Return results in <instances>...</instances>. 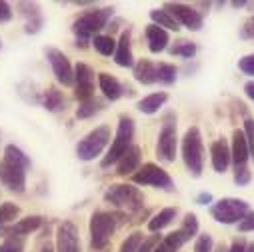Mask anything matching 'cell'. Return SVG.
Segmentation results:
<instances>
[{
  "mask_svg": "<svg viewBox=\"0 0 254 252\" xmlns=\"http://www.w3.org/2000/svg\"><path fill=\"white\" fill-rule=\"evenodd\" d=\"M114 16V8L112 6H104V8H90L86 12H82L74 22H72V32L76 36V46L86 48L88 42H92V38L108 26V22Z\"/></svg>",
  "mask_w": 254,
  "mask_h": 252,
  "instance_id": "obj_1",
  "label": "cell"
},
{
  "mask_svg": "<svg viewBox=\"0 0 254 252\" xmlns=\"http://www.w3.org/2000/svg\"><path fill=\"white\" fill-rule=\"evenodd\" d=\"M180 154L186 164V170L190 176L200 178L204 170V144H202V132L198 126H190L182 136Z\"/></svg>",
  "mask_w": 254,
  "mask_h": 252,
  "instance_id": "obj_2",
  "label": "cell"
},
{
  "mask_svg": "<svg viewBox=\"0 0 254 252\" xmlns=\"http://www.w3.org/2000/svg\"><path fill=\"white\" fill-rule=\"evenodd\" d=\"M102 198L120 212H138L144 206V194L134 184H110Z\"/></svg>",
  "mask_w": 254,
  "mask_h": 252,
  "instance_id": "obj_3",
  "label": "cell"
},
{
  "mask_svg": "<svg viewBox=\"0 0 254 252\" xmlns=\"http://www.w3.org/2000/svg\"><path fill=\"white\" fill-rule=\"evenodd\" d=\"M134 130H136V124L130 116H126V114H120L118 116V128H116V136L108 148V152L104 154V158L100 160V166L102 168H108L112 164H116L124 154L126 150H128L134 142Z\"/></svg>",
  "mask_w": 254,
  "mask_h": 252,
  "instance_id": "obj_4",
  "label": "cell"
},
{
  "mask_svg": "<svg viewBox=\"0 0 254 252\" xmlns=\"http://www.w3.org/2000/svg\"><path fill=\"white\" fill-rule=\"evenodd\" d=\"M118 224H120V220H118V214H114V212H106V210L92 212L90 222H88L92 250H96V252L106 250L110 240H112V234L118 228Z\"/></svg>",
  "mask_w": 254,
  "mask_h": 252,
  "instance_id": "obj_5",
  "label": "cell"
},
{
  "mask_svg": "<svg viewBox=\"0 0 254 252\" xmlns=\"http://www.w3.org/2000/svg\"><path fill=\"white\" fill-rule=\"evenodd\" d=\"M176 150H178V124H176V114L166 112L162 116V126L156 140V156L170 164L176 160Z\"/></svg>",
  "mask_w": 254,
  "mask_h": 252,
  "instance_id": "obj_6",
  "label": "cell"
},
{
  "mask_svg": "<svg viewBox=\"0 0 254 252\" xmlns=\"http://www.w3.org/2000/svg\"><path fill=\"white\" fill-rule=\"evenodd\" d=\"M108 142H110V126H106V124L96 126L94 130H90L84 138L78 140V144H76L78 160L90 162V160L98 158L104 152V148L108 146Z\"/></svg>",
  "mask_w": 254,
  "mask_h": 252,
  "instance_id": "obj_7",
  "label": "cell"
},
{
  "mask_svg": "<svg viewBox=\"0 0 254 252\" xmlns=\"http://www.w3.org/2000/svg\"><path fill=\"white\" fill-rule=\"evenodd\" d=\"M132 182L138 184V186H152V188H158V190H166V192H174L176 186H174V180L170 178V174L154 164V162H146L142 164L132 176Z\"/></svg>",
  "mask_w": 254,
  "mask_h": 252,
  "instance_id": "obj_8",
  "label": "cell"
},
{
  "mask_svg": "<svg viewBox=\"0 0 254 252\" xmlns=\"http://www.w3.org/2000/svg\"><path fill=\"white\" fill-rule=\"evenodd\" d=\"M250 212V206L242 198H220L210 206V216L220 224H238L246 214Z\"/></svg>",
  "mask_w": 254,
  "mask_h": 252,
  "instance_id": "obj_9",
  "label": "cell"
},
{
  "mask_svg": "<svg viewBox=\"0 0 254 252\" xmlns=\"http://www.w3.org/2000/svg\"><path fill=\"white\" fill-rule=\"evenodd\" d=\"M28 164L10 160L6 156L0 158V182L2 186H6V190L12 194H22L26 190V172H28Z\"/></svg>",
  "mask_w": 254,
  "mask_h": 252,
  "instance_id": "obj_10",
  "label": "cell"
},
{
  "mask_svg": "<svg viewBox=\"0 0 254 252\" xmlns=\"http://www.w3.org/2000/svg\"><path fill=\"white\" fill-rule=\"evenodd\" d=\"M44 56L48 60V64L52 68V74L54 78L62 84V86H74V66L70 64L68 56L54 48V46H46L44 48Z\"/></svg>",
  "mask_w": 254,
  "mask_h": 252,
  "instance_id": "obj_11",
  "label": "cell"
},
{
  "mask_svg": "<svg viewBox=\"0 0 254 252\" xmlns=\"http://www.w3.org/2000/svg\"><path fill=\"white\" fill-rule=\"evenodd\" d=\"M162 8L168 10L180 26L192 30V32H198L204 26V16L200 14V10H196V6H190L184 2H166Z\"/></svg>",
  "mask_w": 254,
  "mask_h": 252,
  "instance_id": "obj_12",
  "label": "cell"
},
{
  "mask_svg": "<svg viewBox=\"0 0 254 252\" xmlns=\"http://www.w3.org/2000/svg\"><path fill=\"white\" fill-rule=\"evenodd\" d=\"M56 252H82L80 232L72 220H62L56 226Z\"/></svg>",
  "mask_w": 254,
  "mask_h": 252,
  "instance_id": "obj_13",
  "label": "cell"
},
{
  "mask_svg": "<svg viewBox=\"0 0 254 252\" xmlns=\"http://www.w3.org/2000/svg\"><path fill=\"white\" fill-rule=\"evenodd\" d=\"M198 228H200L198 216H196L194 212H188V214H184L180 228L174 230V232H170V234H166V236H164V242H166L170 248L178 250V248H182L190 238H194V236L198 234Z\"/></svg>",
  "mask_w": 254,
  "mask_h": 252,
  "instance_id": "obj_14",
  "label": "cell"
},
{
  "mask_svg": "<svg viewBox=\"0 0 254 252\" xmlns=\"http://www.w3.org/2000/svg\"><path fill=\"white\" fill-rule=\"evenodd\" d=\"M74 96L80 104L94 98V70L84 62L74 66Z\"/></svg>",
  "mask_w": 254,
  "mask_h": 252,
  "instance_id": "obj_15",
  "label": "cell"
},
{
  "mask_svg": "<svg viewBox=\"0 0 254 252\" xmlns=\"http://www.w3.org/2000/svg\"><path fill=\"white\" fill-rule=\"evenodd\" d=\"M16 10L24 18V32L26 34H38L42 30L44 16H42V10L36 2H18Z\"/></svg>",
  "mask_w": 254,
  "mask_h": 252,
  "instance_id": "obj_16",
  "label": "cell"
},
{
  "mask_svg": "<svg viewBox=\"0 0 254 252\" xmlns=\"http://www.w3.org/2000/svg\"><path fill=\"white\" fill-rule=\"evenodd\" d=\"M114 62L120 68H134V54H132V30L126 28L120 32V38L116 40V52Z\"/></svg>",
  "mask_w": 254,
  "mask_h": 252,
  "instance_id": "obj_17",
  "label": "cell"
},
{
  "mask_svg": "<svg viewBox=\"0 0 254 252\" xmlns=\"http://www.w3.org/2000/svg\"><path fill=\"white\" fill-rule=\"evenodd\" d=\"M42 224H44V216H40V214H30V216H26V218L16 220L14 224H8V226H4V228H0V236H22V238H26L28 234L36 232Z\"/></svg>",
  "mask_w": 254,
  "mask_h": 252,
  "instance_id": "obj_18",
  "label": "cell"
},
{
  "mask_svg": "<svg viewBox=\"0 0 254 252\" xmlns=\"http://www.w3.org/2000/svg\"><path fill=\"white\" fill-rule=\"evenodd\" d=\"M210 162L214 172L224 174L228 170V166L232 164V152H230V144L226 138H218L210 144Z\"/></svg>",
  "mask_w": 254,
  "mask_h": 252,
  "instance_id": "obj_19",
  "label": "cell"
},
{
  "mask_svg": "<svg viewBox=\"0 0 254 252\" xmlns=\"http://www.w3.org/2000/svg\"><path fill=\"white\" fill-rule=\"evenodd\" d=\"M140 160H142V148L138 144H132L126 154L116 162V174L118 176H132L138 168H140Z\"/></svg>",
  "mask_w": 254,
  "mask_h": 252,
  "instance_id": "obj_20",
  "label": "cell"
},
{
  "mask_svg": "<svg viewBox=\"0 0 254 252\" xmlns=\"http://www.w3.org/2000/svg\"><path fill=\"white\" fill-rule=\"evenodd\" d=\"M230 152H232V166L234 168H242L248 166L250 160V150H248V142L242 130H234L232 132V142H230Z\"/></svg>",
  "mask_w": 254,
  "mask_h": 252,
  "instance_id": "obj_21",
  "label": "cell"
},
{
  "mask_svg": "<svg viewBox=\"0 0 254 252\" xmlns=\"http://www.w3.org/2000/svg\"><path fill=\"white\" fill-rule=\"evenodd\" d=\"M98 86H100L102 96L110 102L124 96V84L116 76H112L110 72H98Z\"/></svg>",
  "mask_w": 254,
  "mask_h": 252,
  "instance_id": "obj_22",
  "label": "cell"
},
{
  "mask_svg": "<svg viewBox=\"0 0 254 252\" xmlns=\"http://www.w3.org/2000/svg\"><path fill=\"white\" fill-rule=\"evenodd\" d=\"M144 34H146L148 50H150L152 54H158V52L166 50L168 44H170V34H168L164 28L156 26V24H148L146 30H144Z\"/></svg>",
  "mask_w": 254,
  "mask_h": 252,
  "instance_id": "obj_23",
  "label": "cell"
},
{
  "mask_svg": "<svg viewBox=\"0 0 254 252\" xmlns=\"http://www.w3.org/2000/svg\"><path fill=\"white\" fill-rule=\"evenodd\" d=\"M132 74H134V80L144 84V86H150V84H156L158 78H156V64L148 58H140L134 68H132Z\"/></svg>",
  "mask_w": 254,
  "mask_h": 252,
  "instance_id": "obj_24",
  "label": "cell"
},
{
  "mask_svg": "<svg viewBox=\"0 0 254 252\" xmlns=\"http://www.w3.org/2000/svg\"><path fill=\"white\" fill-rule=\"evenodd\" d=\"M40 104L48 110V112H62L66 110V96L62 94V90H58L56 86H48L46 90H42V98Z\"/></svg>",
  "mask_w": 254,
  "mask_h": 252,
  "instance_id": "obj_25",
  "label": "cell"
},
{
  "mask_svg": "<svg viewBox=\"0 0 254 252\" xmlns=\"http://www.w3.org/2000/svg\"><path fill=\"white\" fill-rule=\"evenodd\" d=\"M178 216V208L176 206H166L162 210H158L150 220H148V230L152 234H160V230H164L166 226H170Z\"/></svg>",
  "mask_w": 254,
  "mask_h": 252,
  "instance_id": "obj_26",
  "label": "cell"
},
{
  "mask_svg": "<svg viewBox=\"0 0 254 252\" xmlns=\"http://www.w3.org/2000/svg\"><path fill=\"white\" fill-rule=\"evenodd\" d=\"M166 102H168V92H152V94L144 96L142 100H138L136 108L142 114H156Z\"/></svg>",
  "mask_w": 254,
  "mask_h": 252,
  "instance_id": "obj_27",
  "label": "cell"
},
{
  "mask_svg": "<svg viewBox=\"0 0 254 252\" xmlns=\"http://www.w3.org/2000/svg\"><path fill=\"white\" fill-rule=\"evenodd\" d=\"M150 20H152V24L164 28L166 32H168V30H172V32H178V30H180V24H178V22L174 20V16H172L168 10H164V8L150 10Z\"/></svg>",
  "mask_w": 254,
  "mask_h": 252,
  "instance_id": "obj_28",
  "label": "cell"
},
{
  "mask_svg": "<svg viewBox=\"0 0 254 252\" xmlns=\"http://www.w3.org/2000/svg\"><path fill=\"white\" fill-rule=\"evenodd\" d=\"M92 46L100 56H114L116 52V40L112 34H96L92 38Z\"/></svg>",
  "mask_w": 254,
  "mask_h": 252,
  "instance_id": "obj_29",
  "label": "cell"
},
{
  "mask_svg": "<svg viewBox=\"0 0 254 252\" xmlns=\"http://www.w3.org/2000/svg\"><path fill=\"white\" fill-rule=\"evenodd\" d=\"M168 52L172 56H180L184 60H192L196 56V52H198V46L194 42H190V40H178L168 48Z\"/></svg>",
  "mask_w": 254,
  "mask_h": 252,
  "instance_id": "obj_30",
  "label": "cell"
},
{
  "mask_svg": "<svg viewBox=\"0 0 254 252\" xmlns=\"http://www.w3.org/2000/svg\"><path fill=\"white\" fill-rule=\"evenodd\" d=\"M156 78H158L160 84L172 86L178 80V68L174 64H170V62H160V64L156 66Z\"/></svg>",
  "mask_w": 254,
  "mask_h": 252,
  "instance_id": "obj_31",
  "label": "cell"
},
{
  "mask_svg": "<svg viewBox=\"0 0 254 252\" xmlns=\"http://www.w3.org/2000/svg\"><path fill=\"white\" fill-rule=\"evenodd\" d=\"M100 110H104V102H102L100 98H96V96H94L92 100L78 104V108H76V118H80V120H86V118H92V116H96Z\"/></svg>",
  "mask_w": 254,
  "mask_h": 252,
  "instance_id": "obj_32",
  "label": "cell"
},
{
  "mask_svg": "<svg viewBox=\"0 0 254 252\" xmlns=\"http://www.w3.org/2000/svg\"><path fill=\"white\" fill-rule=\"evenodd\" d=\"M20 214V206L14 202H4L0 204V228L8 226L10 222H14V218H18Z\"/></svg>",
  "mask_w": 254,
  "mask_h": 252,
  "instance_id": "obj_33",
  "label": "cell"
},
{
  "mask_svg": "<svg viewBox=\"0 0 254 252\" xmlns=\"http://www.w3.org/2000/svg\"><path fill=\"white\" fill-rule=\"evenodd\" d=\"M142 240H144V236L140 232H132V234H128L122 240L118 252H138V246L142 244Z\"/></svg>",
  "mask_w": 254,
  "mask_h": 252,
  "instance_id": "obj_34",
  "label": "cell"
},
{
  "mask_svg": "<svg viewBox=\"0 0 254 252\" xmlns=\"http://www.w3.org/2000/svg\"><path fill=\"white\" fill-rule=\"evenodd\" d=\"M24 244L26 240L22 236H6L0 244V252H24Z\"/></svg>",
  "mask_w": 254,
  "mask_h": 252,
  "instance_id": "obj_35",
  "label": "cell"
},
{
  "mask_svg": "<svg viewBox=\"0 0 254 252\" xmlns=\"http://www.w3.org/2000/svg\"><path fill=\"white\" fill-rule=\"evenodd\" d=\"M246 142H248V150H250V158L254 160V118L246 116L244 118V128H242Z\"/></svg>",
  "mask_w": 254,
  "mask_h": 252,
  "instance_id": "obj_36",
  "label": "cell"
},
{
  "mask_svg": "<svg viewBox=\"0 0 254 252\" xmlns=\"http://www.w3.org/2000/svg\"><path fill=\"white\" fill-rule=\"evenodd\" d=\"M194 252H214V240L210 234H198L194 242Z\"/></svg>",
  "mask_w": 254,
  "mask_h": 252,
  "instance_id": "obj_37",
  "label": "cell"
},
{
  "mask_svg": "<svg viewBox=\"0 0 254 252\" xmlns=\"http://www.w3.org/2000/svg\"><path fill=\"white\" fill-rule=\"evenodd\" d=\"M238 70L246 76H254V52L252 54H246L238 60Z\"/></svg>",
  "mask_w": 254,
  "mask_h": 252,
  "instance_id": "obj_38",
  "label": "cell"
},
{
  "mask_svg": "<svg viewBox=\"0 0 254 252\" xmlns=\"http://www.w3.org/2000/svg\"><path fill=\"white\" fill-rule=\"evenodd\" d=\"M252 180V172L248 166H242V168H234V182L236 186H248Z\"/></svg>",
  "mask_w": 254,
  "mask_h": 252,
  "instance_id": "obj_39",
  "label": "cell"
},
{
  "mask_svg": "<svg viewBox=\"0 0 254 252\" xmlns=\"http://www.w3.org/2000/svg\"><path fill=\"white\" fill-rule=\"evenodd\" d=\"M162 242V236L160 234H150L142 240V244L138 246V252H154V248Z\"/></svg>",
  "mask_w": 254,
  "mask_h": 252,
  "instance_id": "obj_40",
  "label": "cell"
},
{
  "mask_svg": "<svg viewBox=\"0 0 254 252\" xmlns=\"http://www.w3.org/2000/svg\"><path fill=\"white\" fill-rule=\"evenodd\" d=\"M238 232H254V210H250V212L238 222Z\"/></svg>",
  "mask_w": 254,
  "mask_h": 252,
  "instance_id": "obj_41",
  "label": "cell"
},
{
  "mask_svg": "<svg viewBox=\"0 0 254 252\" xmlns=\"http://www.w3.org/2000/svg\"><path fill=\"white\" fill-rule=\"evenodd\" d=\"M240 38H244V40L254 38V16H250V18L242 24V28H240Z\"/></svg>",
  "mask_w": 254,
  "mask_h": 252,
  "instance_id": "obj_42",
  "label": "cell"
},
{
  "mask_svg": "<svg viewBox=\"0 0 254 252\" xmlns=\"http://www.w3.org/2000/svg\"><path fill=\"white\" fill-rule=\"evenodd\" d=\"M12 20V8L8 2H4V0H0V24L4 22H10Z\"/></svg>",
  "mask_w": 254,
  "mask_h": 252,
  "instance_id": "obj_43",
  "label": "cell"
},
{
  "mask_svg": "<svg viewBox=\"0 0 254 252\" xmlns=\"http://www.w3.org/2000/svg\"><path fill=\"white\" fill-rule=\"evenodd\" d=\"M246 246H248V242H246L242 236H236V238L230 242L228 252H246Z\"/></svg>",
  "mask_w": 254,
  "mask_h": 252,
  "instance_id": "obj_44",
  "label": "cell"
},
{
  "mask_svg": "<svg viewBox=\"0 0 254 252\" xmlns=\"http://www.w3.org/2000/svg\"><path fill=\"white\" fill-rule=\"evenodd\" d=\"M194 202H196V204H200V206H208V204L212 206V202H214V196H212L210 192H200V194L194 198Z\"/></svg>",
  "mask_w": 254,
  "mask_h": 252,
  "instance_id": "obj_45",
  "label": "cell"
},
{
  "mask_svg": "<svg viewBox=\"0 0 254 252\" xmlns=\"http://www.w3.org/2000/svg\"><path fill=\"white\" fill-rule=\"evenodd\" d=\"M244 94L254 102V80H248V82L244 84Z\"/></svg>",
  "mask_w": 254,
  "mask_h": 252,
  "instance_id": "obj_46",
  "label": "cell"
},
{
  "mask_svg": "<svg viewBox=\"0 0 254 252\" xmlns=\"http://www.w3.org/2000/svg\"><path fill=\"white\" fill-rule=\"evenodd\" d=\"M154 252H176V250H174V248H170V246L164 242V238H162V242H160V244L154 248Z\"/></svg>",
  "mask_w": 254,
  "mask_h": 252,
  "instance_id": "obj_47",
  "label": "cell"
},
{
  "mask_svg": "<svg viewBox=\"0 0 254 252\" xmlns=\"http://www.w3.org/2000/svg\"><path fill=\"white\" fill-rule=\"evenodd\" d=\"M40 252H56V248H54L52 244H48V242H46V244L40 248Z\"/></svg>",
  "mask_w": 254,
  "mask_h": 252,
  "instance_id": "obj_48",
  "label": "cell"
},
{
  "mask_svg": "<svg viewBox=\"0 0 254 252\" xmlns=\"http://www.w3.org/2000/svg\"><path fill=\"white\" fill-rule=\"evenodd\" d=\"M234 8H244V6H248V2H242V0H238V2H236V0H234V2H230Z\"/></svg>",
  "mask_w": 254,
  "mask_h": 252,
  "instance_id": "obj_49",
  "label": "cell"
},
{
  "mask_svg": "<svg viewBox=\"0 0 254 252\" xmlns=\"http://www.w3.org/2000/svg\"><path fill=\"white\" fill-rule=\"evenodd\" d=\"M214 252H228V246H226V244H222V242H220V244H218V246H216V248H214Z\"/></svg>",
  "mask_w": 254,
  "mask_h": 252,
  "instance_id": "obj_50",
  "label": "cell"
},
{
  "mask_svg": "<svg viewBox=\"0 0 254 252\" xmlns=\"http://www.w3.org/2000/svg\"><path fill=\"white\" fill-rule=\"evenodd\" d=\"M246 252H254V242H248V246H246Z\"/></svg>",
  "mask_w": 254,
  "mask_h": 252,
  "instance_id": "obj_51",
  "label": "cell"
},
{
  "mask_svg": "<svg viewBox=\"0 0 254 252\" xmlns=\"http://www.w3.org/2000/svg\"><path fill=\"white\" fill-rule=\"evenodd\" d=\"M0 48H2V40H0Z\"/></svg>",
  "mask_w": 254,
  "mask_h": 252,
  "instance_id": "obj_52",
  "label": "cell"
},
{
  "mask_svg": "<svg viewBox=\"0 0 254 252\" xmlns=\"http://www.w3.org/2000/svg\"><path fill=\"white\" fill-rule=\"evenodd\" d=\"M0 140H2V138H0Z\"/></svg>",
  "mask_w": 254,
  "mask_h": 252,
  "instance_id": "obj_53",
  "label": "cell"
}]
</instances>
